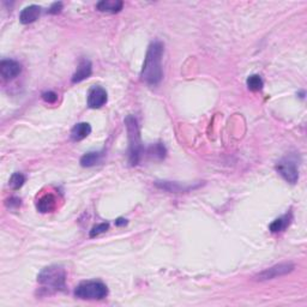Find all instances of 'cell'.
Instances as JSON below:
<instances>
[{"label": "cell", "mask_w": 307, "mask_h": 307, "mask_svg": "<svg viewBox=\"0 0 307 307\" xmlns=\"http://www.w3.org/2000/svg\"><path fill=\"white\" fill-rule=\"evenodd\" d=\"M42 99L43 101L47 103H54L57 102L58 95L55 94L54 91H46V93L42 94Z\"/></svg>", "instance_id": "obj_21"}, {"label": "cell", "mask_w": 307, "mask_h": 307, "mask_svg": "<svg viewBox=\"0 0 307 307\" xmlns=\"http://www.w3.org/2000/svg\"><path fill=\"white\" fill-rule=\"evenodd\" d=\"M155 186L157 189L163 190V191L174 192V193L189 192V191H191V190L198 188V186H188V185H183V184L177 183V181H167V180L155 181Z\"/></svg>", "instance_id": "obj_9"}, {"label": "cell", "mask_w": 307, "mask_h": 307, "mask_svg": "<svg viewBox=\"0 0 307 307\" xmlns=\"http://www.w3.org/2000/svg\"><path fill=\"white\" fill-rule=\"evenodd\" d=\"M22 72L21 64L12 59H5L0 63V74L4 79L10 80L18 76Z\"/></svg>", "instance_id": "obj_8"}, {"label": "cell", "mask_w": 307, "mask_h": 307, "mask_svg": "<svg viewBox=\"0 0 307 307\" xmlns=\"http://www.w3.org/2000/svg\"><path fill=\"white\" fill-rule=\"evenodd\" d=\"M246 84L251 91H261L262 89H263L264 82L261 76H258V75H252V76L247 78Z\"/></svg>", "instance_id": "obj_18"}, {"label": "cell", "mask_w": 307, "mask_h": 307, "mask_svg": "<svg viewBox=\"0 0 307 307\" xmlns=\"http://www.w3.org/2000/svg\"><path fill=\"white\" fill-rule=\"evenodd\" d=\"M41 10L42 9L38 5H29L22 10L21 15H19V21L22 24L34 23L40 17Z\"/></svg>", "instance_id": "obj_11"}, {"label": "cell", "mask_w": 307, "mask_h": 307, "mask_svg": "<svg viewBox=\"0 0 307 307\" xmlns=\"http://www.w3.org/2000/svg\"><path fill=\"white\" fill-rule=\"evenodd\" d=\"M127 223V220L122 219V217H120V219H118L115 221V226H118V227H120V226H125Z\"/></svg>", "instance_id": "obj_24"}, {"label": "cell", "mask_w": 307, "mask_h": 307, "mask_svg": "<svg viewBox=\"0 0 307 307\" xmlns=\"http://www.w3.org/2000/svg\"><path fill=\"white\" fill-rule=\"evenodd\" d=\"M294 270V264L293 263H281V264H276L271 268H268V269L263 270L256 275V280L257 281H269L273 280V278L281 277V276L287 275V273H290Z\"/></svg>", "instance_id": "obj_6"}, {"label": "cell", "mask_w": 307, "mask_h": 307, "mask_svg": "<svg viewBox=\"0 0 307 307\" xmlns=\"http://www.w3.org/2000/svg\"><path fill=\"white\" fill-rule=\"evenodd\" d=\"M164 47L160 41H155L148 48L147 55L141 71V78L148 85L155 86L162 80V57Z\"/></svg>", "instance_id": "obj_1"}, {"label": "cell", "mask_w": 307, "mask_h": 307, "mask_svg": "<svg viewBox=\"0 0 307 307\" xmlns=\"http://www.w3.org/2000/svg\"><path fill=\"white\" fill-rule=\"evenodd\" d=\"M6 204L9 205L10 208H18V206L21 205V199H19V198H16V197H11L10 199L7 200Z\"/></svg>", "instance_id": "obj_23"}, {"label": "cell", "mask_w": 307, "mask_h": 307, "mask_svg": "<svg viewBox=\"0 0 307 307\" xmlns=\"http://www.w3.org/2000/svg\"><path fill=\"white\" fill-rule=\"evenodd\" d=\"M63 10V2H54L51 7H49L48 13H52V15H57V13H60V11Z\"/></svg>", "instance_id": "obj_22"}, {"label": "cell", "mask_w": 307, "mask_h": 307, "mask_svg": "<svg viewBox=\"0 0 307 307\" xmlns=\"http://www.w3.org/2000/svg\"><path fill=\"white\" fill-rule=\"evenodd\" d=\"M103 152H89L80 157V166L82 167H93L99 164L103 158Z\"/></svg>", "instance_id": "obj_15"}, {"label": "cell", "mask_w": 307, "mask_h": 307, "mask_svg": "<svg viewBox=\"0 0 307 307\" xmlns=\"http://www.w3.org/2000/svg\"><path fill=\"white\" fill-rule=\"evenodd\" d=\"M145 153L153 158H157V160H162L166 156V148H164L163 144L161 143H156V144H152L150 147H148L145 149Z\"/></svg>", "instance_id": "obj_17"}, {"label": "cell", "mask_w": 307, "mask_h": 307, "mask_svg": "<svg viewBox=\"0 0 307 307\" xmlns=\"http://www.w3.org/2000/svg\"><path fill=\"white\" fill-rule=\"evenodd\" d=\"M107 91L102 86L95 85L89 90L88 94V106L93 110L101 108L107 103Z\"/></svg>", "instance_id": "obj_7"}, {"label": "cell", "mask_w": 307, "mask_h": 307, "mask_svg": "<svg viewBox=\"0 0 307 307\" xmlns=\"http://www.w3.org/2000/svg\"><path fill=\"white\" fill-rule=\"evenodd\" d=\"M276 171L287 183L295 184L299 179L298 161L292 156H286L276 163Z\"/></svg>", "instance_id": "obj_5"}, {"label": "cell", "mask_w": 307, "mask_h": 307, "mask_svg": "<svg viewBox=\"0 0 307 307\" xmlns=\"http://www.w3.org/2000/svg\"><path fill=\"white\" fill-rule=\"evenodd\" d=\"M128 135V162L131 166H137L141 162L145 154V148L141 139V131L137 119L133 115H127L125 118Z\"/></svg>", "instance_id": "obj_2"}, {"label": "cell", "mask_w": 307, "mask_h": 307, "mask_svg": "<svg viewBox=\"0 0 307 307\" xmlns=\"http://www.w3.org/2000/svg\"><path fill=\"white\" fill-rule=\"evenodd\" d=\"M290 221H292V214H287L284 215V216H281L278 217V219H276L275 221L269 226V230L271 233H278V231L286 230V228L289 226Z\"/></svg>", "instance_id": "obj_16"}, {"label": "cell", "mask_w": 307, "mask_h": 307, "mask_svg": "<svg viewBox=\"0 0 307 307\" xmlns=\"http://www.w3.org/2000/svg\"><path fill=\"white\" fill-rule=\"evenodd\" d=\"M55 206H57V198L53 196L52 193L44 194L38 200V204H36L38 210L42 214L52 213L55 209Z\"/></svg>", "instance_id": "obj_12"}, {"label": "cell", "mask_w": 307, "mask_h": 307, "mask_svg": "<svg viewBox=\"0 0 307 307\" xmlns=\"http://www.w3.org/2000/svg\"><path fill=\"white\" fill-rule=\"evenodd\" d=\"M24 183H26V177H24L22 173L17 172V173H13V174L11 175L9 184L13 190H18L24 185Z\"/></svg>", "instance_id": "obj_19"}, {"label": "cell", "mask_w": 307, "mask_h": 307, "mask_svg": "<svg viewBox=\"0 0 307 307\" xmlns=\"http://www.w3.org/2000/svg\"><path fill=\"white\" fill-rule=\"evenodd\" d=\"M108 228H110V223L108 222H103V223H100V225L95 226L93 230H90V238H95V236L100 235V234L106 233V231L108 230Z\"/></svg>", "instance_id": "obj_20"}, {"label": "cell", "mask_w": 307, "mask_h": 307, "mask_svg": "<svg viewBox=\"0 0 307 307\" xmlns=\"http://www.w3.org/2000/svg\"><path fill=\"white\" fill-rule=\"evenodd\" d=\"M38 284L49 292H64L66 289V271L60 265H51L42 269L38 276Z\"/></svg>", "instance_id": "obj_3"}, {"label": "cell", "mask_w": 307, "mask_h": 307, "mask_svg": "<svg viewBox=\"0 0 307 307\" xmlns=\"http://www.w3.org/2000/svg\"><path fill=\"white\" fill-rule=\"evenodd\" d=\"M91 133V126L88 122H79L75 125L71 130V139L74 142H79L86 138Z\"/></svg>", "instance_id": "obj_14"}, {"label": "cell", "mask_w": 307, "mask_h": 307, "mask_svg": "<svg viewBox=\"0 0 307 307\" xmlns=\"http://www.w3.org/2000/svg\"><path fill=\"white\" fill-rule=\"evenodd\" d=\"M91 72H93V65H91L90 60L82 59L78 64L76 72L72 76V83H79L86 79L90 77Z\"/></svg>", "instance_id": "obj_10"}, {"label": "cell", "mask_w": 307, "mask_h": 307, "mask_svg": "<svg viewBox=\"0 0 307 307\" xmlns=\"http://www.w3.org/2000/svg\"><path fill=\"white\" fill-rule=\"evenodd\" d=\"M124 2L120 0H102L96 4V9L101 12L107 13H118L122 10Z\"/></svg>", "instance_id": "obj_13"}, {"label": "cell", "mask_w": 307, "mask_h": 307, "mask_svg": "<svg viewBox=\"0 0 307 307\" xmlns=\"http://www.w3.org/2000/svg\"><path fill=\"white\" fill-rule=\"evenodd\" d=\"M107 295V286L101 281L82 282L75 289V297L82 300H102Z\"/></svg>", "instance_id": "obj_4"}]
</instances>
